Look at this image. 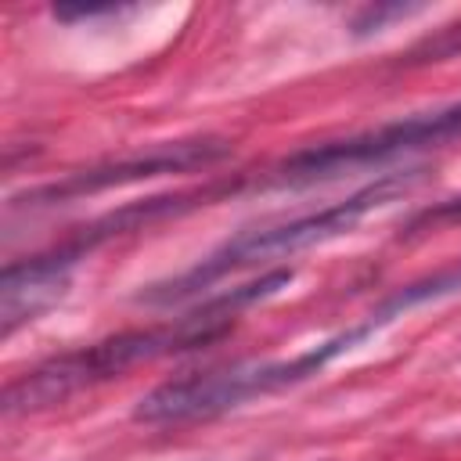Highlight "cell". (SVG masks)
I'll list each match as a JSON object with an SVG mask.
<instances>
[{
    "mask_svg": "<svg viewBox=\"0 0 461 461\" xmlns=\"http://www.w3.org/2000/svg\"><path fill=\"white\" fill-rule=\"evenodd\" d=\"M76 263L79 256L65 245L7 263L0 274V331L14 335L22 324L36 321L58 299H65Z\"/></svg>",
    "mask_w": 461,
    "mask_h": 461,
    "instance_id": "cell-6",
    "label": "cell"
},
{
    "mask_svg": "<svg viewBox=\"0 0 461 461\" xmlns=\"http://www.w3.org/2000/svg\"><path fill=\"white\" fill-rule=\"evenodd\" d=\"M414 11H421V7H403V4H389V7H364V11L357 14V22H353V32H357V36L378 32V29L385 25V18H407V14H414Z\"/></svg>",
    "mask_w": 461,
    "mask_h": 461,
    "instance_id": "cell-8",
    "label": "cell"
},
{
    "mask_svg": "<svg viewBox=\"0 0 461 461\" xmlns=\"http://www.w3.org/2000/svg\"><path fill=\"white\" fill-rule=\"evenodd\" d=\"M450 295H461V259H454V263H447V267H439V270H432V274H425V277H414V281L400 285L396 292H389V295L367 313V321H371L375 331H382V328H389L396 317H403V313H411V310H418V306L450 299Z\"/></svg>",
    "mask_w": 461,
    "mask_h": 461,
    "instance_id": "cell-7",
    "label": "cell"
},
{
    "mask_svg": "<svg viewBox=\"0 0 461 461\" xmlns=\"http://www.w3.org/2000/svg\"><path fill=\"white\" fill-rule=\"evenodd\" d=\"M130 7H119V4H101V7H90V4H83V7H54L50 14L58 18V22H94V18H119V14H126Z\"/></svg>",
    "mask_w": 461,
    "mask_h": 461,
    "instance_id": "cell-9",
    "label": "cell"
},
{
    "mask_svg": "<svg viewBox=\"0 0 461 461\" xmlns=\"http://www.w3.org/2000/svg\"><path fill=\"white\" fill-rule=\"evenodd\" d=\"M227 151H230V144L220 140V137H194V140L158 144V148L126 155V158H119V162L94 166V169H79V173H68L65 180L32 187V191L11 198V209H18V205H29V209L61 205V202H72V198H83V194H97V191H108V187H122V184H137V180H148V176L187 173V169L220 162Z\"/></svg>",
    "mask_w": 461,
    "mask_h": 461,
    "instance_id": "cell-5",
    "label": "cell"
},
{
    "mask_svg": "<svg viewBox=\"0 0 461 461\" xmlns=\"http://www.w3.org/2000/svg\"><path fill=\"white\" fill-rule=\"evenodd\" d=\"M367 339H375V331L360 321L339 335L321 339L317 346L295 353V357H281V360H238L227 367H209V371H191L180 378H169L162 385H155L151 393H144L133 407V421L144 425H176V421H198V418H216L227 414L256 396H274L285 393L292 385L310 382L313 375H321L331 360L353 353L357 346H364Z\"/></svg>",
    "mask_w": 461,
    "mask_h": 461,
    "instance_id": "cell-3",
    "label": "cell"
},
{
    "mask_svg": "<svg viewBox=\"0 0 461 461\" xmlns=\"http://www.w3.org/2000/svg\"><path fill=\"white\" fill-rule=\"evenodd\" d=\"M457 50H461V25L447 29L439 40H429V43H421L414 54H429L425 61H432V58H439V54H457Z\"/></svg>",
    "mask_w": 461,
    "mask_h": 461,
    "instance_id": "cell-10",
    "label": "cell"
},
{
    "mask_svg": "<svg viewBox=\"0 0 461 461\" xmlns=\"http://www.w3.org/2000/svg\"><path fill=\"white\" fill-rule=\"evenodd\" d=\"M450 140H461V101L443 104V108H429V112H414L393 122H382L375 130L342 137V140H328L321 148H303L288 158H281L277 166H270L267 173H259L256 187L270 191H295V187H313V184H328L339 180L346 173H360L425 148H443Z\"/></svg>",
    "mask_w": 461,
    "mask_h": 461,
    "instance_id": "cell-4",
    "label": "cell"
},
{
    "mask_svg": "<svg viewBox=\"0 0 461 461\" xmlns=\"http://www.w3.org/2000/svg\"><path fill=\"white\" fill-rule=\"evenodd\" d=\"M425 169H403V173H382L378 180L357 187L353 194H346L342 202L335 205H324L317 212H303L295 220H285V223H270V227H252V230H241L234 238H227L223 245H216L205 259H198L191 270L169 277V281H158L151 288H144L137 299L148 303V306H173V303H184L205 288H212L216 281H223L227 274L234 270H245V267H267V263H277V259H292L306 249H317L324 241H335L342 234H349L364 216H371L375 209L396 202L400 194H407L418 180H421Z\"/></svg>",
    "mask_w": 461,
    "mask_h": 461,
    "instance_id": "cell-2",
    "label": "cell"
},
{
    "mask_svg": "<svg viewBox=\"0 0 461 461\" xmlns=\"http://www.w3.org/2000/svg\"><path fill=\"white\" fill-rule=\"evenodd\" d=\"M295 277L292 267H274L263 270L259 277L227 288L205 303H198L194 310H187L184 317L169 321V324H155V328H130L119 335H108L101 342H90L83 349H68L61 357H50L43 364H36L32 371L11 378L4 385V414H32V411H47L54 403H65L68 396L108 382L137 364H151L173 353H187L198 349L205 342L223 339L238 313L277 295L281 288H288Z\"/></svg>",
    "mask_w": 461,
    "mask_h": 461,
    "instance_id": "cell-1",
    "label": "cell"
}]
</instances>
